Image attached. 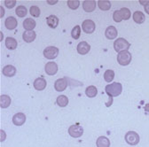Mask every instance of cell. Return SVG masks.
<instances>
[{"label": "cell", "instance_id": "obj_1", "mask_svg": "<svg viewBox=\"0 0 149 147\" xmlns=\"http://www.w3.org/2000/svg\"><path fill=\"white\" fill-rule=\"evenodd\" d=\"M105 90L109 97H117L122 93L123 85L120 83H114L107 85Z\"/></svg>", "mask_w": 149, "mask_h": 147}, {"label": "cell", "instance_id": "obj_2", "mask_svg": "<svg viewBox=\"0 0 149 147\" xmlns=\"http://www.w3.org/2000/svg\"><path fill=\"white\" fill-rule=\"evenodd\" d=\"M132 53L129 51H123L118 53L117 55V62L121 66H128L130 62H132Z\"/></svg>", "mask_w": 149, "mask_h": 147}, {"label": "cell", "instance_id": "obj_3", "mask_svg": "<svg viewBox=\"0 0 149 147\" xmlns=\"http://www.w3.org/2000/svg\"><path fill=\"white\" fill-rule=\"evenodd\" d=\"M130 47V44L124 38H117L114 43V48L118 53L123 51H128Z\"/></svg>", "mask_w": 149, "mask_h": 147}, {"label": "cell", "instance_id": "obj_4", "mask_svg": "<svg viewBox=\"0 0 149 147\" xmlns=\"http://www.w3.org/2000/svg\"><path fill=\"white\" fill-rule=\"evenodd\" d=\"M125 141L130 145H137L139 143V136L135 131H129L125 134Z\"/></svg>", "mask_w": 149, "mask_h": 147}, {"label": "cell", "instance_id": "obj_5", "mask_svg": "<svg viewBox=\"0 0 149 147\" xmlns=\"http://www.w3.org/2000/svg\"><path fill=\"white\" fill-rule=\"evenodd\" d=\"M68 134L74 137V138H78L83 136L84 134V128L82 126L77 124V125H72L68 128Z\"/></svg>", "mask_w": 149, "mask_h": 147}, {"label": "cell", "instance_id": "obj_6", "mask_svg": "<svg viewBox=\"0 0 149 147\" xmlns=\"http://www.w3.org/2000/svg\"><path fill=\"white\" fill-rule=\"evenodd\" d=\"M59 55V49L55 46H49L44 50V56L48 60H54Z\"/></svg>", "mask_w": 149, "mask_h": 147}, {"label": "cell", "instance_id": "obj_7", "mask_svg": "<svg viewBox=\"0 0 149 147\" xmlns=\"http://www.w3.org/2000/svg\"><path fill=\"white\" fill-rule=\"evenodd\" d=\"M95 23L91 20H85L82 23V28L86 34H92L95 31Z\"/></svg>", "mask_w": 149, "mask_h": 147}, {"label": "cell", "instance_id": "obj_8", "mask_svg": "<svg viewBox=\"0 0 149 147\" xmlns=\"http://www.w3.org/2000/svg\"><path fill=\"white\" fill-rule=\"evenodd\" d=\"M45 70L47 75L54 76L55 74L58 72V65L53 61L48 62V63H46V65L45 67Z\"/></svg>", "mask_w": 149, "mask_h": 147}, {"label": "cell", "instance_id": "obj_9", "mask_svg": "<svg viewBox=\"0 0 149 147\" xmlns=\"http://www.w3.org/2000/svg\"><path fill=\"white\" fill-rule=\"evenodd\" d=\"M68 87V81L67 78H61L58 79L54 83V89L57 91H64Z\"/></svg>", "mask_w": 149, "mask_h": 147}, {"label": "cell", "instance_id": "obj_10", "mask_svg": "<svg viewBox=\"0 0 149 147\" xmlns=\"http://www.w3.org/2000/svg\"><path fill=\"white\" fill-rule=\"evenodd\" d=\"M26 121V116L23 113H18L13 117V123L15 126H22Z\"/></svg>", "mask_w": 149, "mask_h": 147}, {"label": "cell", "instance_id": "obj_11", "mask_svg": "<svg viewBox=\"0 0 149 147\" xmlns=\"http://www.w3.org/2000/svg\"><path fill=\"white\" fill-rule=\"evenodd\" d=\"M105 35H106V37L109 40H113L115 39L117 35H118V32H117V29L116 27L114 26H109L107 28L106 31H105Z\"/></svg>", "mask_w": 149, "mask_h": 147}, {"label": "cell", "instance_id": "obj_12", "mask_svg": "<svg viewBox=\"0 0 149 147\" xmlns=\"http://www.w3.org/2000/svg\"><path fill=\"white\" fill-rule=\"evenodd\" d=\"M83 8L87 12H91L96 9V2L94 0H85L83 3Z\"/></svg>", "mask_w": 149, "mask_h": 147}, {"label": "cell", "instance_id": "obj_13", "mask_svg": "<svg viewBox=\"0 0 149 147\" xmlns=\"http://www.w3.org/2000/svg\"><path fill=\"white\" fill-rule=\"evenodd\" d=\"M91 50V46L87 42H81L77 45V52L81 55L87 54Z\"/></svg>", "mask_w": 149, "mask_h": 147}, {"label": "cell", "instance_id": "obj_14", "mask_svg": "<svg viewBox=\"0 0 149 147\" xmlns=\"http://www.w3.org/2000/svg\"><path fill=\"white\" fill-rule=\"evenodd\" d=\"M47 83L44 78H36L34 82V88L36 90H44L46 88Z\"/></svg>", "mask_w": 149, "mask_h": 147}, {"label": "cell", "instance_id": "obj_15", "mask_svg": "<svg viewBox=\"0 0 149 147\" xmlns=\"http://www.w3.org/2000/svg\"><path fill=\"white\" fill-rule=\"evenodd\" d=\"M47 25L52 28H56L59 25V19L57 16L55 15H50L46 18Z\"/></svg>", "mask_w": 149, "mask_h": 147}, {"label": "cell", "instance_id": "obj_16", "mask_svg": "<svg viewBox=\"0 0 149 147\" xmlns=\"http://www.w3.org/2000/svg\"><path fill=\"white\" fill-rule=\"evenodd\" d=\"M2 72L5 76L12 77V76H14V75L16 74V68L12 65H7V66L4 67Z\"/></svg>", "mask_w": 149, "mask_h": 147}, {"label": "cell", "instance_id": "obj_17", "mask_svg": "<svg viewBox=\"0 0 149 147\" xmlns=\"http://www.w3.org/2000/svg\"><path fill=\"white\" fill-rule=\"evenodd\" d=\"M36 37V32L33 31H25L22 35V38L26 43H31L33 42Z\"/></svg>", "mask_w": 149, "mask_h": 147}, {"label": "cell", "instance_id": "obj_18", "mask_svg": "<svg viewBox=\"0 0 149 147\" xmlns=\"http://www.w3.org/2000/svg\"><path fill=\"white\" fill-rule=\"evenodd\" d=\"M133 21L138 23V24H142L144 23V21H146V16L144 14V12H140V11H137L133 13Z\"/></svg>", "mask_w": 149, "mask_h": 147}, {"label": "cell", "instance_id": "obj_19", "mask_svg": "<svg viewBox=\"0 0 149 147\" xmlns=\"http://www.w3.org/2000/svg\"><path fill=\"white\" fill-rule=\"evenodd\" d=\"M36 21L31 18H28L23 21V28L26 29V31H33V29L36 28Z\"/></svg>", "mask_w": 149, "mask_h": 147}, {"label": "cell", "instance_id": "obj_20", "mask_svg": "<svg viewBox=\"0 0 149 147\" xmlns=\"http://www.w3.org/2000/svg\"><path fill=\"white\" fill-rule=\"evenodd\" d=\"M17 24H18L17 20L15 19L14 17H12V16L8 17L7 19L6 20V22H5V26L6 27L7 29H10V30L14 29L17 27Z\"/></svg>", "mask_w": 149, "mask_h": 147}, {"label": "cell", "instance_id": "obj_21", "mask_svg": "<svg viewBox=\"0 0 149 147\" xmlns=\"http://www.w3.org/2000/svg\"><path fill=\"white\" fill-rule=\"evenodd\" d=\"M85 94L88 98H95L98 94V89L95 86L91 85V86L86 88Z\"/></svg>", "mask_w": 149, "mask_h": 147}, {"label": "cell", "instance_id": "obj_22", "mask_svg": "<svg viewBox=\"0 0 149 147\" xmlns=\"http://www.w3.org/2000/svg\"><path fill=\"white\" fill-rule=\"evenodd\" d=\"M97 147H109L110 146V140L106 137H100L97 139Z\"/></svg>", "mask_w": 149, "mask_h": 147}, {"label": "cell", "instance_id": "obj_23", "mask_svg": "<svg viewBox=\"0 0 149 147\" xmlns=\"http://www.w3.org/2000/svg\"><path fill=\"white\" fill-rule=\"evenodd\" d=\"M11 105V98L7 95L0 96V106L1 108H7Z\"/></svg>", "mask_w": 149, "mask_h": 147}, {"label": "cell", "instance_id": "obj_24", "mask_svg": "<svg viewBox=\"0 0 149 147\" xmlns=\"http://www.w3.org/2000/svg\"><path fill=\"white\" fill-rule=\"evenodd\" d=\"M18 43L16 41V39H14L13 37H7L6 39V46L7 49L9 50H14L17 48Z\"/></svg>", "mask_w": 149, "mask_h": 147}, {"label": "cell", "instance_id": "obj_25", "mask_svg": "<svg viewBox=\"0 0 149 147\" xmlns=\"http://www.w3.org/2000/svg\"><path fill=\"white\" fill-rule=\"evenodd\" d=\"M98 6L102 11H108L111 8V3L108 0H100L98 1Z\"/></svg>", "mask_w": 149, "mask_h": 147}, {"label": "cell", "instance_id": "obj_26", "mask_svg": "<svg viewBox=\"0 0 149 147\" xmlns=\"http://www.w3.org/2000/svg\"><path fill=\"white\" fill-rule=\"evenodd\" d=\"M56 102H57V105L61 107H65L68 105V98L65 96V95H61L57 98V100H56Z\"/></svg>", "mask_w": 149, "mask_h": 147}, {"label": "cell", "instance_id": "obj_27", "mask_svg": "<svg viewBox=\"0 0 149 147\" xmlns=\"http://www.w3.org/2000/svg\"><path fill=\"white\" fill-rule=\"evenodd\" d=\"M114 78H115V72L113 70L108 69L104 73V79L106 82L110 83L114 80Z\"/></svg>", "mask_w": 149, "mask_h": 147}, {"label": "cell", "instance_id": "obj_28", "mask_svg": "<svg viewBox=\"0 0 149 147\" xmlns=\"http://www.w3.org/2000/svg\"><path fill=\"white\" fill-rule=\"evenodd\" d=\"M15 12L16 14L19 16V17H21V18H23L27 15L28 13V11H27V8L24 6H19L16 10H15Z\"/></svg>", "mask_w": 149, "mask_h": 147}, {"label": "cell", "instance_id": "obj_29", "mask_svg": "<svg viewBox=\"0 0 149 147\" xmlns=\"http://www.w3.org/2000/svg\"><path fill=\"white\" fill-rule=\"evenodd\" d=\"M71 35L74 40H77L81 35V27L77 25L71 31Z\"/></svg>", "mask_w": 149, "mask_h": 147}, {"label": "cell", "instance_id": "obj_30", "mask_svg": "<svg viewBox=\"0 0 149 147\" xmlns=\"http://www.w3.org/2000/svg\"><path fill=\"white\" fill-rule=\"evenodd\" d=\"M68 4V6L72 9V10H77L79 6H80V1L79 0H68L67 2Z\"/></svg>", "mask_w": 149, "mask_h": 147}, {"label": "cell", "instance_id": "obj_31", "mask_svg": "<svg viewBox=\"0 0 149 147\" xmlns=\"http://www.w3.org/2000/svg\"><path fill=\"white\" fill-rule=\"evenodd\" d=\"M120 12H121V14H122V17H123V20L124 21H127L130 18V11L126 8V7H123L120 9Z\"/></svg>", "mask_w": 149, "mask_h": 147}, {"label": "cell", "instance_id": "obj_32", "mask_svg": "<svg viewBox=\"0 0 149 147\" xmlns=\"http://www.w3.org/2000/svg\"><path fill=\"white\" fill-rule=\"evenodd\" d=\"M29 12H30V14L33 17H39L40 16V9H39L38 6H31Z\"/></svg>", "mask_w": 149, "mask_h": 147}, {"label": "cell", "instance_id": "obj_33", "mask_svg": "<svg viewBox=\"0 0 149 147\" xmlns=\"http://www.w3.org/2000/svg\"><path fill=\"white\" fill-rule=\"evenodd\" d=\"M113 19H114V21H115L116 22H121V21H123V17H122V14H121L120 10L115 11V12H114Z\"/></svg>", "mask_w": 149, "mask_h": 147}, {"label": "cell", "instance_id": "obj_34", "mask_svg": "<svg viewBox=\"0 0 149 147\" xmlns=\"http://www.w3.org/2000/svg\"><path fill=\"white\" fill-rule=\"evenodd\" d=\"M15 5H16L15 0H6V1H5V6L9 9L13 8L15 6Z\"/></svg>", "mask_w": 149, "mask_h": 147}, {"label": "cell", "instance_id": "obj_35", "mask_svg": "<svg viewBox=\"0 0 149 147\" xmlns=\"http://www.w3.org/2000/svg\"><path fill=\"white\" fill-rule=\"evenodd\" d=\"M0 132H1V137H0V141L3 142V141L6 140V132L3 130H0Z\"/></svg>", "mask_w": 149, "mask_h": 147}, {"label": "cell", "instance_id": "obj_36", "mask_svg": "<svg viewBox=\"0 0 149 147\" xmlns=\"http://www.w3.org/2000/svg\"><path fill=\"white\" fill-rule=\"evenodd\" d=\"M144 109H145V112H146L147 114H149V103H147V104L145 105Z\"/></svg>", "mask_w": 149, "mask_h": 147}, {"label": "cell", "instance_id": "obj_37", "mask_svg": "<svg viewBox=\"0 0 149 147\" xmlns=\"http://www.w3.org/2000/svg\"><path fill=\"white\" fill-rule=\"evenodd\" d=\"M145 12H146L147 14H149V2H148V4H146V5L145 6Z\"/></svg>", "mask_w": 149, "mask_h": 147}, {"label": "cell", "instance_id": "obj_38", "mask_svg": "<svg viewBox=\"0 0 149 147\" xmlns=\"http://www.w3.org/2000/svg\"><path fill=\"white\" fill-rule=\"evenodd\" d=\"M57 2H58L57 0H55V1H47V3H48V4H52V5H53V4H56Z\"/></svg>", "mask_w": 149, "mask_h": 147}, {"label": "cell", "instance_id": "obj_39", "mask_svg": "<svg viewBox=\"0 0 149 147\" xmlns=\"http://www.w3.org/2000/svg\"><path fill=\"white\" fill-rule=\"evenodd\" d=\"M148 2H149V1H146V2H145V1H140L139 3H140V4H144V5L146 6V4H148Z\"/></svg>", "mask_w": 149, "mask_h": 147}]
</instances>
